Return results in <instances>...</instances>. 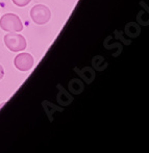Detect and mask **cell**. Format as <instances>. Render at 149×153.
<instances>
[{"instance_id": "cell-1", "label": "cell", "mask_w": 149, "mask_h": 153, "mask_svg": "<svg viewBox=\"0 0 149 153\" xmlns=\"http://www.w3.org/2000/svg\"><path fill=\"white\" fill-rule=\"evenodd\" d=\"M0 27L8 32H20L23 30V24L20 18L15 14H5L0 19Z\"/></svg>"}, {"instance_id": "cell-2", "label": "cell", "mask_w": 149, "mask_h": 153, "mask_svg": "<svg viewBox=\"0 0 149 153\" xmlns=\"http://www.w3.org/2000/svg\"><path fill=\"white\" fill-rule=\"evenodd\" d=\"M5 46L13 52H19L26 48V40L17 32H10L4 36Z\"/></svg>"}, {"instance_id": "cell-3", "label": "cell", "mask_w": 149, "mask_h": 153, "mask_svg": "<svg viewBox=\"0 0 149 153\" xmlns=\"http://www.w3.org/2000/svg\"><path fill=\"white\" fill-rule=\"evenodd\" d=\"M30 17L32 21L37 24H45L49 21L51 17L50 10L46 5L43 4H37L30 10Z\"/></svg>"}, {"instance_id": "cell-4", "label": "cell", "mask_w": 149, "mask_h": 153, "mask_svg": "<svg viewBox=\"0 0 149 153\" xmlns=\"http://www.w3.org/2000/svg\"><path fill=\"white\" fill-rule=\"evenodd\" d=\"M15 66L20 71H28L34 66V57L29 53H21L15 57Z\"/></svg>"}, {"instance_id": "cell-5", "label": "cell", "mask_w": 149, "mask_h": 153, "mask_svg": "<svg viewBox=\"0 0 149 153\" xmlns=\"http://www.w3.org/2000/svg\"><path fill=\"white\" fill-rule=\"evenodd\" d=\"M15 4L17 6H20V7H23V6H26L27 4L30 2V0H13Z\"/></svg>"}, {"instance_id": "cell-6", "label": "cell", "mask_w": 149, "mask_h": 153, "mask_svg": "<svg viewBox=\"0 0 149 153\" xmlns=\"http://www.w3.org/2000/svg\"><path fill=\"white\" fill-rule=\"evenodd\" d=\"M4 76V70H3V67L0 65V79L2 78V77Z\"/></svg>"}]
</instances>
